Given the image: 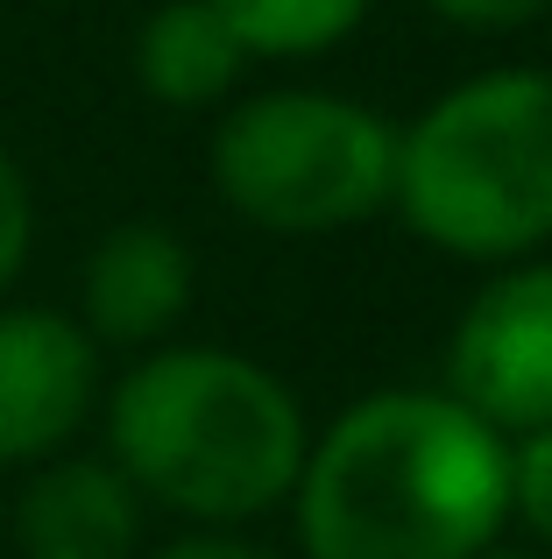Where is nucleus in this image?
Segmentation results:
<instances>
[{
	"label": "nucleus",
	"instance_id": "obj_12",
	"mask_svg": "<svg viewBox=\"0 0 552 559\" xmlns=\"http://www.w3.org/2000/svg\"><path fill=\"white\" fill-rule=\"evenodd\" d=\"M28 255H36V185H28L22 156L0 142V298L22 284Z\"/></svg>",
	"mask_w": 552,
	"mask_h": 559
},
{
	"label": "nucleus",
	"instance_id": "obj_14",
	"mask_svg": "<svg viewBox=\"0 0 552 559\" xmlns=\"http://www.w3.org/2000/svg\"><path fill=\"white\" fill-rule=\"evenodd\" d=\"M142 559H284V552L255 546L249 532H206V524H184L178 538H164V546L142 552Z\"/></svg>",
	"mask_w": 552,
	"mask_h": 559
},
{
	"label": "nucleus",
	"instance_id": "obj_1",
	"mask_svg": "<svg viewBox=\"0 0 552 559\" xmlns=\"http://www.w3.org/2000/svg\"><path fill=\"white\" fill-rule=\"evenodd\" d=\"M284 510L298 559H482L511 532V439L440 382H389L312 432Z\"/></svg>",
	"mask_w": 552,
	"mask_h": 559
},
{
	"label": "nucleus",
	"instance_id": "obj_6",
	"mask_svg": "<svg viewBox=\"0 0 552 559\" xmlns=\"http://www.w3.org/2000/svg\"><path fill=\"white\" fill-rule=\"evenodd\" d=\"M107 355L99 341L57 305L0 298V467H28L71 453V439L99 418Z\"/></svg>",
	"mask_w": 552,
	"mask_h": 559
},
{
	"label": "nucleus",
	"instance_id": "obj_8",
	"mask_svg": "<svg viewBox=\"0 0 552 559\" xmlns=\"http://www.w3.org/2000/svg\"><path fill=\"white\" fill-rule=\"evenodd\" d=\"M149 503L107 453H57L28 467L14 496V552L22 559H142Z\"/></svg>",
	"mask_w": 552,
	"mask_h": 559
},
{
	"label": "nucleus",
	"instance_id": "obj_4",
	"mask_svg": "<svg viewBox=\"0 0 552 559\" xmlns=\"http://www.w3.org/2000/svg\"><path fill=\"white\" fill-rule=\"evenodd\" d=\"M206 170L241 227L319 241L389 213L397 121L333 85H263L249 99H227Z\"/></svg>",
	"mask_w": 552,
	"mask_h": 559
},
{
	"label": "nucleus",
	"instance_id": "obj_9",
	"mask_svg": "<svg viewBox=\"0 0 552 559\" xmlns=\"http://www.w3.org/2000/svg\"><path fill=\"white\" fill-rule=\"evenodd\" d=\"M249 64L255 57L241 50V36L213 0H164L135 28V85L170 114L227 107Z\"/></svg>",
	"mask_w": 552,
	"mask_h": 559
},
{
	"label": "nucleus",
	"instance_id": "obj_15",
	"mask_svg": "<svg viewBox=\"0 0 552 559\" xmlns=\"http://www.w3.org/2000/svg\"><path fill=\"white\" fill-rule=\"evenodd\" d=\"M482 559H545V552H539V546H489Z\"/></svg>",
	"mask_w": 552,
	"mask_h": 559
},
{
	"label": "nucleus",
	"instance_id": "obj_2",
	"mask_svg": "<svg viewBox=\"0 0 552 559\" xmlns=\"http://www.w3.org/2000/svg\"><path fill=\"white\" fill-rule=\"evenodd\" d=\"M107 461L149 510L206 532H249L290 503L312 418L269 361L213 341H164L99 396Z\"/></svg>",
	"mask_w": 552,
	"mask_h": 559
},
{
	"label": "nucleus",
	"instance_id": "obj_5",
	"mask_svg": "<svg viewBox=\"0 0 552 559\" xmlns=\"http://www.w3.org/2000/svg\"><path fill=\"white\" fill-rule=\"evenodd\" d=\"M440 390L503 439L552 425V255L503 262L482 276L446 333Z\"/></svg>",
	"mask_w": 552,
	"mask_h": 559
},
{
	"label": "nucleus",
	"instance_id": "obj_7",
	"mask_svg": "<svg viewBox=\"0 0 552 559\" xmlns=\"http://www.w3.org/2000/svg\"><path fill=\"white\" fill-rule=\"evenodd\" d=\"M192 290H199V262L184 248L178 227L164 219H121L93 241L79 270V326L121 355H149V347L178 341L184 312H192Z\"/></svg>",
	"mask_w": 552,
	"mask_h": 559
},
{
	"label": "nucleus",
	"instance_id": "obj_3",
	"mask_svg": "<svg viewBox=\"0 0 552 559\" xmlns=\"http://www.w3.org/2000/svg\"><path fill=\"white\" fill-rule=\"evenodd\" d=\"M389 213L475 270L552 255V71L496 64L397 128Z\"/></svg>",
	"mask_w": 552,
	"mask_h": 559
},
{
	"label": "nucleus",
	"instance_id": "obj_10",
	"mask_svg": "<svg viewBox=\"0 0 552 559\" xmlns=\"http://www.w3.org/2000/svg\"><path fill=\"white\" fill-rule=\"evenodd\" d=\"M249 57H326L369 22L375 0H213Z\"/></svg>",
	"mask_w": 552,
	"mask_h": 559
},
{
	"label": "nucleus",
	"instance_id": "obj_13",
	"mask_svg": "<svg viewBox=\"0 0 552 559\" xmlns=\"http://www.w3.org/2000/svg\"><path fill=\"white\" fill-rule=\"evenodd\" d=\"M425 14L460 36H517V28L545 22L552 0H425Z\"/></svg>",
	"mask_w": 552,
	"mask_h": 559
},
{
	"label": "nucleus",
	"instance_id": "obj_11",
	"mask_svg": "<svg viewBox=\"0 0 552 559\" xmlns=\"http://www.w3.org/2000/svg\"><path fill=\"white\" fill-rule=\"evenodd\" d=\"M511 524H525L552 559V425L511 439Z\"/></svg>",
	"mask_w": 552,
	"mask_h": 559
}]
</instances>
